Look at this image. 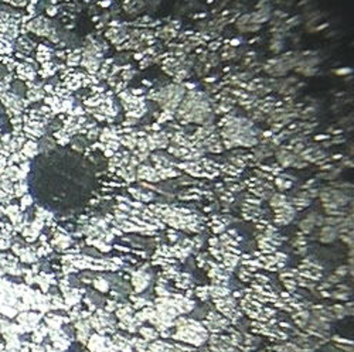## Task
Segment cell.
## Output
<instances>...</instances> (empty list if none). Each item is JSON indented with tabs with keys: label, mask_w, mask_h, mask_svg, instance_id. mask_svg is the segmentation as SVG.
Returning <instances> with one entry per match:
<instances>
[{
	"label": "cell",
	"mask_w": 354,
	"mask_h": 352,
	"mask_svg": "<svg viewBox=\"0 0 354 352\" xmlns=\"http://www.w3.org/2000/svg\"><path fill=\"white\" fill-rule=\"evenodd\" d=\"M347 272H349V267L347 266H342V267H339L336 270V276H345Z\"/></svg>",
	"instance_id": "cell-12"
},
{
	"label": "cell",
	"mask_w": 354,
	"mask_h": 352,
	"mask_svg": "<svg viewBox=\"0 0 354 352\" xmlns=\"http://www.w3.org/2000/svg\"><path fill=\"white\" fill-rule=\"evenodd\" d=\"M210 243L211 245H218V240H217V238H211L210 239Z\"/></svg>",
	"instance_id": "cell-21"
},
{
	"label": "cell",
	"mask_w": 354,
	"mask_h": 352,
	"mask_svg": "<svg viewBox=\"0 0 354 352\" xmlns=\"http://www.w3.org/2000/svg\"><path fill=\"white\" fill-rule=\"evenodd\" d=\"M104 153H105L106 157H114V153H115V151H112V150L109 149H105L104 150Z\"/></svg>",
	"instance_id": "cell-16"
},
{
	"label": "cell",
	"mask_w": 354,
	"mask_h": 352,
	"mask_svg": "<svg viewBox=\"0 0 354 352\" xmlns=\"http://www.w3.org/2000/svg\"><path fill=\"white\" fill-rule=\"evenodd\" d=\"M118 208H119V210H122V211H129V208H128V205H126V204H119V205H118Z\"/></svg>",
	"instance_id": "cell-20"
},
{
	"label": "cell",
	"mask_w": 354,
	"mask_h": 352,
	"mask_svg": "<svg viewBox=\"0 0 354 352\" xmlns=\"http://www.w3.org/2000/svg\"><path fill=\"white\" fill-rule=\"evenodd\" d=\"M44 98V91L43 88H30L27 91V101L28 102H37Z\"/></svg>",
	"instance_id": "cell-6"
},
{
	"label": "cell",
	"mask_w": 354,
	"mask_h": 352,
	"mask_svg": "<svg viewBox=\"0 0 354 352\" xmlns=\"http://www.w3.org/2000/svg\"><path fill=\"white\" fill-rule=\"evenodd\" d=\"M329 282H332V283H339V282H340V277H339V276H332V277L329 279Z\"/></svg>",
	"instance_id": "cell-18"
},
{
	"label": "cell",
	"mask_w": 354,
	"mask_h": 352,
	"mask_svg": "<svg viewBox=\"0 0 354 352\" xmlns=\"http://www.w3.org/2000/svg\"><path fill=\"white\" fill-rule=\"evenodd\" d=\"M337 236V231L336 228L333 227H326V228L322 229V234H320V238H322V242L325 243H330L333 242Z\"/></svg>",
	"instance_id": "cell-4"
},
{
	"label": "cell",
	"mask_w": 354,
	"mask_h": 352,
	"mask_svg": "<svg viewBox=\"0 0 354 352\" xmlns=\"http://www.w3.org/2000/svg\"><path fill=\"white\" fill-rule=\"evenodd\" d=\"M23 26L26 28V31H31V33H34L35 35L48 37V38L53 40L54 43H58V41H60V38H58V35L55 33V30L50 26V21L45 17H43V16L35 17L34 20L28 21L27 24H23Z\"/></svg>",
	"instance_id": "cell-1"
},
{
	"label": "cell",
	"mask_w": 354,
	"mask_h": 352,
	"mask_svg": "<svg viewBox=\"0 0 354 352\" xmlns=\"http://www.w3.org/2000/svg\"><path fill=\"white\" fill-rule=\"evenodd\" d=\"M350 72H352V70H350V68H342V70L336 71L337 75H345V74H350Z\"/></svg>",
	"instance_id": "cell-14"
},
{
	"label": "cell",
	"mask_w": 354,
	"mask_h": 352,
	"mask_svg": "<svg viewBox=\"0 0 354 352\" xmlns=\"http://www.w3.org/2000/svg\"><path fill=\"white\" fill-rule=\"evenodd\" d=\"M108 84H109L111 87H115L116 84H118V81H116L115 77H109V78H108Z\"/></svg>",
	"instance_id": "cell-15"
},
{
	"label": "cell",
	"mask_w": 354,
	"mask_h": 352,
	"mask_svg": "<svg viewBox=\"0 0 354 352\" xmlns=\"http://www.w3.org/2000/svg\"><path fill=\"white\" fill-rule=\"evenodd\" d=\"M28 191V185H27L26 180H20V181H16L13 184V197H23L24 194H27Z\"/></svg>",
	"instance_id": "cell-5"
},
{
	"label": "cell",
	"mask_w": 354,
	"mask_h": 352,
	"mask_svg": "<svg viewBox=\"0 0 354 352\" xmlns=\"http://www.w3.org/2000/svg\"><path fill=\"white\" fill-rule=\"evenodd\" d=\"M20 153L26 157L27 160L34 157L35 154L38 153V144L34 140H28L23 144V147L20 149Z\"/></svg>",
	"instance_id": "cell-3"
},
{
	"label": "cell",
	"mask_w": 354,
	"mask_h": 352,
	"mask_svg": "<svg viewBox=\"0 0 354 352\" xmlns=\"http://www.w3.org/2000/svg\"><path fill=\"white\" fill-rule=\"evenodd\" d=\"M335 297L340 300H347L349 299V293H335Z\"/></svg>",
	"instance_id": "cell-13"
},
{
	"label": "cell",
	"mask_w": 354,
	"mask_h": 352,
	"mask_svg": "<svg viewBox=\"0 0 354 352\" xmlns=\"http://www.w3.org/2000/svg\"><path fill=\"white\" fill-rule=\"evenodd\" d=\"M6 167H7V159H6L4 156L0 154V173H1Z\"/></svg>",
	"instance_id": "cell-11"
},
{
	"label": "cell",
	"mask_w": 354,
	"mask_h": 352,
	"mask_svg": "<svg viewBox=\"0 0 354 352\" xmlns=\"http://www.w3.org/2000/svg\"><path fill=\"white\" fill-rule=\"evenodd\" d=\"M47 11H48V14H50V16L57 14V9H55V7H48V9H47Z\"/></svg>",
	"instance_id": "cell-19"
},
{
	"label": "cell",
	"mask_w": 354,
	"mask_h": 352,
	"mask_svg": "<svg viewBox=\"0 0 354 352\" xmlns=\"http://www.w3.org/2000/svg\"><path fill=\"white\" fill-rule=\"evenodd\" d=\"M17 44L23 51H31V50L34 48V43H33L27 35H21L17 40Z\"/></svg>",
	"instance_id": "cell-7"
},
{
	"label": "cell",
	"mask_w": 354,
	"mask_h": 352,
	"mask_svg": "<svg viewBox=\"0 0 354 352\" xmlns=\"http://www.w3.org/2000/svg\"><path fill=\"white\" fill-rule=\"evenodd\" d=\"M4 1L16 6V7H24V6H27V0H4Z\"/></svg>",
	"instance_id": "cell-10"
},
{
	"label": "cell",
	"mask_w": 354,
	"mask_h": 352,
	"mask_svg": "<svg viewBox=\"0 0 354 352\" xmlns=\"http://www.w3.org/2000/svg\"><path fill=\"white\" fill-rule=\"evenodd\" d=\"M329 137H330L329 134H319L315 139H316V140H325V139H329Z\"/></svg>",
	"instance_id": "cell-17"
},
{
	"label": "cell",
	"mask_w": 354,
	"mask_h": 352,
	"mask_svg": "<svg viewBox=\"0 0 354 352\" xmlns=\"http://www.w3.org/2000/svg\"><path fill=\"white\" fill-rule=\"evenodd\" d=\"M3 218V211H1V207H0V220Z\"/></svg>",
	"instance_id": "cell-22"
},
{
	"label": "cell",
	"mask_w": 354,
	"mask_h": 352,
	"mask_svg": "<svg viewBox=\"0 0 354 352\" xmlns=\"http://www.w3.org/2000/svg\"><path fill=\"white\" fill-rule=\"evenodd\" d=\"M33 205V197H31V194H24L23 197H20V204H18V207H20V211L21 212H26L27 208H30Z\"/></svg>",
	"instance_id": "cell-8"
},
{
	"label": "cell",
	"mask_w": 354,
	"mask_h": 352,
	"mask_svg": "<svg viewBox=\"0 0 354 352\" xmlns=\"http://www.w3.org/2000/svg\"><path fill=\"white\" fill-rule=\"evenodd\" d=\"M313 228H315V224H313L312 221L308 220V218L301 222V229L302 231H305V232H310Z\"/></svg>",
	"instance_id": "cell-9"
},
{
	"label": "cell",
	"mask_w": 354,
	"mask_h": 352,
	"mask_svg": "<svg viewBox=\"0 0 354 352\" xmlns=\"http://www.w3.org/2000/svg\"><path fill=\"white\" fill-rule=\"evenodd\" d=\"M0 134H1V126H0Z\"/></svg>",
	"instance_id": "cell-23"
},
{
	"label": "cell",
	"mask_w": 354,
	"mask_h": 352,
	"mask_svg": "<svg viewBox=\"0 0 354 352\" xmlns=\"http://www.w3.org/2000/svg\"><path fill=\"white\" fill-rule=\"evenodd\" d=\"M17 71V77L24 82H30V81H34L35 78V71L33 70V65L31 64H27V62H20L16 67Z\"/></svg>",
	"instance_id": "cell-2"
}]
</instances>
